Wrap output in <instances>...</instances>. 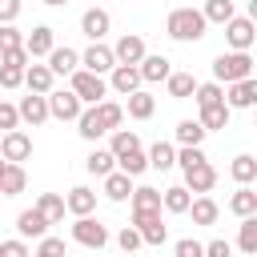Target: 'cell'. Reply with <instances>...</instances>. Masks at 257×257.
<instances>
[{
	"label": "cell",
	"mask_w": 257,
	"mask_h": 257,
	"mask_svg": "<svg viewBox=\"0 0 257 257\" xmlns=\"http://www.w3.org/2000/svg\"><path fill=\"white\" fill-rule=\"evenodd\" d=\"M96 116H100L104 133H112V128H120V120H124V108H120L116 100H100V104H96Z\"/></svg>",
	"instance_id": "ab89813d"
},
{
	"label": "cell",
	"mask_w": 257,
	"mask_h": 257,
	"mask_svg": "<svg viewBox=\"0 0 257 257\" xmlns=\"http://www.w3.org/2000/svg\"><path fill=\"white\" fill-rule=\"evenodd\" d=\"M173 253H177V257H205V245L193 241V237H181V241L173 245Z\"/></svg>",
	"instance_id": "7dc6e473"
},
{
	"label": "cell",
	"mask_w": 257,
	"mask_h": 257,
	"mask_svg": "<svg viewBox=\"0 0 257 257\" xmlns=\"http://www.w3.org/2000/svg\"><path fill=\"white\" fill-rule=\"evenodd\" d=\"M253 76V56L249 52H221L213 60V80L217 84H237Z\"/></svg>",
	"instance_id": "7a4b0ae2"
},
{
	"label": "cell",
	"mask_w": 257,
	"mask_h": 257,
	"mask_svg": "<svg viewBox=\"0 0 257 257\" xmlns=\"http://www.w3.org/2000/svg\"><path fill=\"white\" fill-rule=\"evenodd\" d=\"M193 100H197V108H209V104H225V88H221L217 80H205V84H197V88H193Z\"/></svg>",
	"instance_id": "74e56055"
},
{
	"label": "cell",
	"mask_w": 257,
	"mask_h": 257,
	"mask_svg": "<svg viewBox=\"0 0 257 257\" xmlns=\"http://www.w3.org/2000/svg\"><path fill=\"white\" fill-rule=\"evenodd\" d=\"M201 16H205V24H229L237 12H233V0H205Z\"/></svg>",
	"instance_id": "8d00e7d4"
},
{
	"label": "cell",
	"mask_w": 257,
	"mask_h": 257,
	"mask_svg": "<svg viewBox=\"0 0 257 257\" xmlns=\"http://www.w3.org/2000/svg\"><path fill=\"white\" fill-rule=\"evenodd\" d=\"M52 80H56V76L48 72V64H36V60H32V64L24 68V88L36 92V96H48V92H52Z\"/></svg>",
	"instance_id": "d6986e66"
},
{
	"label": "cell",
	"mask_w": 257,
	"mask_h": 257,
	"mask_svg": "<svg viewBox=\"0 0 257 257\" xmlns=\"http://www.w3.org/2000/svg\"><path fill=\"white\" fill-rule=\"evenodd\" d=\"M24 185H28V173L20 165H4V173H0V197H16V193H24Z\"/></svg>",
	"instance_id": "f546056e"
},
{
	"label": "cell",
	"mask_w": 257,
	"mask_h": 257,
	"mask_svg": "<svg viewBox=\"0 0 257 257\" xmlns=\"http://www.w3.org/2000/svg\"><path fill=\"white\" fill-rule=\"evenodd\" d=\"M92 209H96V193H92L88 185L68 189V197H64V213H72V217H92Z\"/></svg>",
	"instance_id": "e0dca14e"
},
{
	"label": "cell",
	"mask_w": 257,
	"mask_h": 257,
	"mask_svg": "<svg viewBox=\"0 0 257 257\" xmlns=\"http://www.w3.org/2000/svg\"><path fill=\"white\" fill-rule=\"evenodd\" d=\"M108 28H112V16H108L104 8H84V16H80V32H84L92 44H100V40L108 36Z\"/></svg>",
	"instance_id": "9c48e42d"
},
{
	"label": "cell",
	"mask_w": 257,
	"mask_h": 257,
	"mask_svg": "<svg viewBox=\"0 0 257 257\" xmlns=\"http://www.w3.org/2000/svg\"><path fill=\"white\" fill-rule=\"evenodd\" d=\"M32 209H36V213H40V217H44L48 225H56V221H64V197H60V193H40Z\"/></svg>",
	"instance_id": "4316f807"
},
{
	"label": "cell",
	"mask_w": 257,
	"mask_h": 257,
	"mask_svg": "<svg viewBox=\"0 0 257 257\" xmlns=\"http://www.w3.org/2000/svg\"><path fill=\"white\" fill-rule=\"evenodd\" d=\"M76 133H80V141H88V145H96V141L104 137V124H100V116H96V104L80 108V116H76Z\"/></svg>",
	"instance_id": "44dd1931"
},
{
	"label": "cell",
	"mask_w": 257,
	"mask_h": 257,
	"mask_svg": "<svg viewBox=\"0 0 257 257\" xmlns=\"http://www.w3.org/2000/svg\"><path fill=\"white\" fill-rule=\"evenodd\" d=\"M137 72H141V80L157 84V80H169V72H173V60H169V56H145V60L137 64Z\"/></svg>",
	"instance_id": "603a6c76"
},
{
	"label": "cell",
	"mask_w": 257,
	"mask_h": 257,
	"mask_svg": "<svg viewBox=\"0 0 257 257\" xmlns=\"http://www.w3.org/2000/svg\"><path fill=\"white\" fill-rule=\"evenodd\" d=\"M225 104H229V108H253V104H257V80L249 76V80L229 84V88H225Z\"/></svg>",
	"instance_id": "ac0fdd59"
},
{
	"label": "cell",
	"mask_w": 257,
	"mask_h": 257,
	"mask_svg": "<svg viewBox=\"0 0 257 257\" xmlns=\"http://www.w3.org/2000/svg\"><path fill=\"white\" fill-rule=\"evenodd\" d=\"M185 213L193 217V225H217V217H221V205H217V201L205 193V197H193Z\"/></svg>",
	"instance_id": "ffe728a7"
},
{
	"label": "cell",
	"mask_w": 257,
	"mask_h": 257,
	"mask_svg": "<svg viewBox=\"0 0 257 257\" xmlns=\"http://www.w3.org/2000/svg\"><path fill=\"white\" fill-rule=\"evenodd\" d=\"M84 169H88L92 177H108V173L116 169V157H112L108 149H92V153L84 157Z\"/></svg>",
	"instance_id": "e575fe53"
},
{
	"label": "cell",
	"mask_w": 257,
	"mask_h": 257,
	"mask_svg": "<svg viewBox=\"0 0 257 257\" xmlns=\"http://www.w3.org/2000/svg\"><path fill=\"white\" fill-rule=\"evenodd\" d=\"M177 145L181 149H201V141H205V128L197 124V120H177Z\"/></svg>",
	"instance_id": "836d02e7"
},
{
	"label": "cell",
	"mask_w": 257,
	"mask_h": 257,
	"mask_svg": "<svg viewBox=\"0 0 257 257\" xmlns=\"http://www.w3.org/2000/svg\"><path fill=\"white\" fill-rule=\"evenodd\" d=\"M133 229L141 233L145 245H165L169 241V225L161 221V213H133Z\"/></svg>",
	"instance_id": "52a82bcc"
},
{
	"label": "cell",
	"mask_w": 257,
	"mask_h": 257,
	"mask_svg": "<svg viewBox=\"0 0 257 257\" xmlns=\"http://www.w3.org/2000/svg\"><path fill=\"white\" fill-rule=\"evenodd\" d=\"M149 52H145V40L137 36V32H124L116 44H112V60L116 64H141Z\"/></svg>",
	"instance_id": "8fae6325"
},
{
	"label": "cell",
	"mask_w": 257,
	"mask_h": 257,
	"mask_svg": "<svg viewBox=\"0 0 257 257\" xmlns=\"http://www.w3.org/2000/svg\"><path fill=\"white\" fill-rule=\"evenodd\" d=\"M80 68H84V72H96V76L112 72V68H116L112 48H108V44H88V48L80 52Z\"/></svg>",
	"instance_id": "ba28073f"
},
{
	"label": "cell",
	"mask_w": 257,
	"mask_h": 257,
	"mask_svg": "<svg viewBox=\"0 0 257 257\" xmlns=\"http://www.w3.org/2000/svg\"><path fill=\"white\" fill-rule=\"evenodd\" d=\"M205 257H233V245H229L225 237H213V241L205 245Z\"/></svg>",
	"instance_id": "816d5d0a"
},
{
	"label": "cell",
	"mask_w": 257,
	"mask_h": 257,
	"mask_svg": "<svg viewBox=\"0 0 257 257\" xmlns=\"http://www.w3.org/2000/svg\"><path fill=\"white\" fill-rule=\"evenodd\" d=\"M0 257H32V253L20 237H12V241H0Z\"/></svg>",
	"instance_id": "f907efd6"
},
{
	"label": "cell",
	"mask_w": 257,
	"mask_h": 257,
	"mask_svg": "<svg viewBox=\"0 0 257 257\" xmlns=\"http://www.w3.org/2000/svg\"><path fill=\"white\" fill-rule=\"evenodd\" d=\"M116 245H120V249H124V253H133V249H141V245H145V241H141V233H137V229H133V225H124V229H120V233H116Z\"/></svg>",
	"instance_id": "bcb514c9"
},
{
	"label": "cell",
	"mask_w": 257,
	"mask_h": 257,
	"mask_svg": "<svg viewBox=\"0 0 257 257\" xmlns=\"http://www.w3.org/2000/svg\"><path fill=\"white\" fill-rule=\"evenodd\" d=\"M72 241L84 245V249H104L108 245V229L96 217H76L72 221Z\"/></svg>",
	"instance_id": "277c9868"
},
{
	"label": "cell",
	"mask_w": 257,
	"mask_h": 257,
	"mask_svg": "<svg viewBox=\"0 0 257 257\" xmlns=\"http://www.w3.org/2000/svg\"><path fill=\"white\" fill-rule=\"evenodd\" d=\"M120 108H128V116H133V120H149V116L157 112V100H153L145 88H137V92L128 96V104H120Z\"/></svg>",
	"instance_id": "4dcf8cb0"
},
{
	"label": "cell",
	"mask_w": 257,
	"mask_h": 257,
	"mask_svg": "<svg viewBox=\"0 0 257 257\" xmlns=\"http://www.w3.org/2000/svg\"><path fill=\"white\" fill-rule=\"evenodd\" d=\"M80 100L68 92V88H56V92H48V116H56V120H76L80 116Z\"/></svg>",
	"instance_id": "4fadbf2b"
},
{
	"label": "cell",
	"mask_w": 257,
	"mask_h": 257,
	"mask_svg": "<svg viewBox=\"0 0 257 257\" xmlns=\"http://www.w3.org/2000/svg\"><path fill=\"white\" fill-rule=\"evenodd\" d=\"M0 157H4L8 165H20V161H28V157H32V137H28V133H20V128H12V133H0Z\"/></svg>",
	"instance_id": "8992f818"
},
{
	"label": "cell",
	"mask_w": 257,
	"mask_h": 257,
	"mask_svg": "<svg viewBox=\"0 0 257 257\" xmlns=\"http://www.w3.org/2000/svg\"><path fill=\"white\" fill-rule=\"evenodd\" d=\"M225 40H229V48H233V52H249V48H253V40H257L253 16H233V20L225 24Z\"/></svg>",
	"instance_id": "5b68a950"
},
{
	"label": "cell",
	"mask_w": 257,
	"mask_h": 257,
	"mask_svg": "<svg viewBox=\"0 0 257 257\" xmlns=\"http://www.w3.org/2000/svg\"><path fill=\"white\" fill-rule=\"evenodd\" d=\"M189 201H193V193H189L185 185H169V189H161V209H165V213H185Z\"/></svg>",
	"instance_id": "f1b7e54d"
},
{
	"label": "cell",
	"mask_w": 257,
	"mask_h": 257,
	"mask_svg": "<svg viewBox=\"0 0 257 257\" xmlns=\"http://www.w3.org/2000/svg\"><path fill=\"white\" fill-rule=\"evenodd\" d=\"M100 181H104V197H108V201H116V205H120V201H128V197H133V177H124L120 169H112V173H108V177H100Z\"/></svg>",
	"instance_id": "d4e9b609"
},
{
	"label": "cell",
	"mask_w": 257,
	"mask_h": 257,
	"mask_svg": "<svg viewBox=\"0 0 257 257\" xmlns=\"http://www.w3.org/2000/svg\"><path fill=\"white\" fill-rule=\"evenodd\" d=\"M0 201H4V197H0Z\"/></svg>",
	"instance_id": "6f0895ef"
},
{
	"label": "cell",
	"mask_w": 257,
	"mask_h": 257,
	"mask_svg": "<svg viewBox=\"0 0 257 257\" xmlns=\"http://www.w3.org/2000/svg\"><path fill=\"white\" fill-rule=\"evenodd\" d=\"M0 100H4V96H0Z\"/></svg>",
	"instance_id": "9f6ffc18"
},
{
	"label": "cell",
	"mask_w": 257,
	"mask_h": 257,
	"mask_svg": "<svg viewBox=\"0 0 257 257\" xmlns=\"http://www.w3.org/2000/svg\"><path fill=\"white\" fill-rule=\"evenodd\" d=\"M16 233H20V241L24 237H48V221L36 213V209H24V213H16Z\"/></svg>",
	"instance_id": "7402d4cb"
},
{
	"label": "cell",
	"mask_w": 257,
	"mask_h": 257,
	"mask_svg": "<svg viewBox=\"0 0 257 257\" xmlns=\"http://www.w3.org/2000/svg\"><path fill=\"white\" fill-rule=\"evenodd\" d=\"M133 149H141V137H137L133 128H112L108 153H112V157H124V153H133Z\"/></svg>",
	"instance_id": "f35d334b"
},
{
	"label": "cell",
	"mask_w": 257,
	"mask_h": 257,
	"mask_svg": "<svg viewBox=\"0 0 257 257\" xmlns=\"http://www.w3.org/2000/svg\"><path fill=\"white\" fill-rule=\"evenodd\" d=\"M32 257H64V241L60 237H40V249Z\"/></svg>",
	"instance_id": "c3c4849f"
},
{
	"label": "cell",
	"mask_w": 257,
	"mask_h": 257,
	"mask_svg": "<svg viewBox=\"0 0 257 257\" xmlns=\"http://www.w3.org/2000/svg\"><path fill=\"white\" fill-rule=\"evenodd\" d=\"M133 213H161V189L153 185H133Z\"/></svg>",
	"instance_id": "484cf974"
},
{
	"label": "cell",
	"mask_w": 257,
	"mask_h": 257,
	"mask_svg": "<svg viewBox=\"0 0 257 257\" xmlns=\"http://www.w3.org/2000/svg\"><path fill=\"white\" fill-rule=\"evenodd\" d=\"M24 68H28V64H8V60H0V92L20 88V84H24Z\"/></svg>",
	"instance_id": "7bdbcfd3"
},
{
	"label": "cell",
	"mask_w": 257,
	"mask_h": 257,
	"mask_svg": "<svg viewBox=\"0 0 257 257\" xmlns=\"http://www.w3.org/2000/svg\"><path fill=\"white\" fill-rule=\"evenodd\" d=\"M165 88H169V96H173V100H189V96H193V88H197V80H193V72H169Z\"/></svg>",
	"instance_id": "d6a6232c"
},
{
	"label": "cell",
	"mask_w": 257,
	"mask_h": 257,
	"mask_svg": "<svg viewBox=\"0 0 257 257\" xmlns=\"http://www.w3.org/2000/svg\"><path fill=\"white\" fill-rule=\"evenodd\" d=\"M56 48V32L48 28V24H36L28 36H24V52H28V60H40V56H48Z\"/></svg>",
	"instance_id": "30bf717a"
},
{
	"label": "cell",
	"mask_w": 257,
	"mask_h": 257,
	"mask_svg": "<svg viewBox=\"0 0 257 257\" xmlns=\"http://www.w3.org/2000/svg\"><path fill=\"white\" fill-rule=\"evenodd\" d=\"M237 245L241 253H257V217H241V229H237Z\"/></svg>",
	"instance_id": "60d3db41"
},
{
	"label": "cell",
	"mask_w": 257,
	"mask_h": 257,
	"mask_svg": "<svg viewBox=\"0 0 257 257\" xmlns=\"http://www.w3.org/2000/svg\"><path fill=\"white\" fill-rule=\"evenodd\" d=\"M145 161H149V169H157V173H169V169L177 165V145H169V141H157V145L145 153Z\"/></svg>",
	"instance_id": "cb8c5ba5"
},
{
	"label": "cell",
	"mask_w": 257,
	"mask_h": 257,
	"mask_svg": "<svg viewBox=\"0 0 257 257\" xmlns=\"http://www.w3.org/2000/svg\"><path fill=\"white\" fill-rule=\"evenodd\" d=\"M229 104H209V108H201V116H197V124L205 128V133H217V128H229Z\"/></svg>",
	"instance_id": "83f0119b"
},
{
	"label": "cell",
	"mask_w": 257,
	"mask_h": 257,
	"mask_svg": "<svg viewBox=\"0 0 257 257\" xmlns=\"http://www.w3.org/2000/svg\"><path fill=\"white\" fill-rule=\"evenodd\" d=\"M229 177H233L237 185H253V181H257V161H253L249 153L233 157V165H229Z\"/></svg>",
	"instance_id": "d590c367"
},
{
	"label": "cell",
	"mask_w": 257,
	"mask_h": 257,
	"mask_svg": "<svg viewBox=\"0 0 257 257\" xmlns=\"http://www.w3.org/2000/svg\"><path fill=\"white\" fill-rule=\"evenodd\" d=\"M112 92H120V96H133L145 80H141V72H137V64H116L112 72H108V80H104Z\"/></svg>",
	"instance_id": "7c38bea8"
},
{
	"label": "cell",
	"mask_w": 257,
	"mask_h": 257,
	"mask_svg": "<svg viewBox=\"0 0 257 257\" xmlns=\"http://www.w3.org/2000/svg\"><path fill=\"white\" fill-rule=\"evenodd\" d=\"M4 165H8V161H4V157H0V173H4Z\"/></svg>",
	"instance_id": "11a10c76"
},
{
	"label": "cell",
	"mask_w": 257,
	"mask_h": 257,
	"mask_svg": "<svg viewBox=\"0 0 257 257\" xmlns=\"http://www.w3.org/2000/svg\"><path fill=\"white\" fill-rule=\"evenodd\" d=\"M40 4H48V8H64L68 0H40Z\"/></svg>",
	"instance_id": "db71d44e"
},
{
	"label": "cell",
	"mask_w": 257,
	"mask_h": 257,
	"mask_svg": "<svg viewBox=\"0 0 257 257\" xmlns=\"http://www.w3.org/2000/svg\"><path fill=\"white\" fill-rule=\"evenodd\" d=\"M16 124H20V116H16V104L0 100V133H12Z\"/></svg>",
	"instance_id": "681fc988"
},
{
	"label": "cell",
	"mask_w": 257,
	"mask_h": 257,
	"mask_svg": "<svg viewBox=\"0 0 257 257\" xmlns=\"http://www.w3.org/2000/svg\"><path fill=\"white\" fill-rule=\"evenodd\" d=\"M20 0H0V24H16V16H20Z\"/></svg>",
	"instance_id": "f5cc1de1"
},
{
	"label": "cell",
	"mask_w": 257,
	"mask_h": 257,
	"mask_svg": "<svg viewBox=\"0 0 257 257\" xmlns=\"http://www.w3.org/2000/svg\"><path fill=\"white\" fill-rule=\"evenodd\" d=\"M116 169H120L124 177H141V173L149 169V161H145V153H141V149H133V153L116 157Z\"/></svg>",
	"instance_id": "b9f144b4"
},
{
	"label": "cell",
	"mask_w": 257,
	"mask_h": 257,
	"mask_svg": "<svg viewBox=\"0 0 257 257\" xmlns=\"http://www.w3.org/2000/svg\"><path fill=\"white\" fill-rule=\"evenodd\" d=\"M229 213H237V217H257V193H253L249 185H241V189L229 197Z\"/></svg>",
	"instance_id": "1f68e13d"
},
{
	"label": "cell",
	"mask_w": 257,
	"mask_h": 257,
	"mask_svg": "<svg viewBox=\"0 0 257 257\" xmlns=\"http://www.w3.org/2000/svg\"><path fill=\"white\" fill-rule=\"evenodd\" d=\"M68 92L88 108V104H100L104 96H108V84H104V76H96V72H84V68H76L72 72V84H68Z\"/></svg>",
	"instance_id": "3957f363"
},
{
	"label": "cell",
	"mask_w": 257,
	"mask_h": 257,
	"mask_svg": "<svg viewBox=\"0 0 257 257\" xmlns=\"http://www.w3.org/2000/svg\"><path fill=\"white\" fill-rule=\"evenodd\" d=\"M16 48H24V32L16 24H0V56L4 52H16Z\"/></svg>",
	"instance_id": "ee69618b"
},
{
	"label": "cell",
	"mask_w": 257,
	"mask_h": 257,
	"mask_svg": "<svg viewBox=\"0 0 257 257\" xmlns=\"http://www.w3.org/2000/svg\"><path fill=\"white\" fill-rule=\"evenodd\" d=\"M76 68H80V52H76V48H68V44L60 48V44H56V48L48 52V72H52V76H72Z\"/></svg>",
	"instance_id": "9a60e30c"
},
{
	"label": "cell",
	"mask_w": 257,
	"mask_h": 257,
	"mask_svg": "<svg viewBox=\"0 0 257 257\" xmlns=\"http://www.w3.org/2000/svg\"><path fill=\"white\" fill-rule=\"evenodd\" d=\"M201 161H209L205 149H177V165H181V173L193 169V165H201Z\"/></svg>",
	"instance_id": "f6af8a7d"
},
{
	"label": "cell",
	"mask_w": 257,
	"mask_h": 257,
	"mask_svg": "<svg viewBox=\"0 0 257 257\" xmlns=\"http://www.w3.org/2000/svg\"><path fill=\"white\" fill-rule=\"evenodd\" d=\"M16 116H20V120H28L32 128H36V124H44V120H48V96H36V92L20 96V104H16Z\"/></svg>",
	"instance_id": "2e32d148"
},
{
	"label": "cell",
	"mask_w": 257,
	"mask_h": 257,
	"mask_svg": "<svg viewBox=\"0 0 257 257\" xmlns=\"http://www.w3.org/2000/svg\"><path fill=\"white\" fill-rule=\"evenodd\" d=\"M205 16H201V8H173L169 12V20H165V32H169V40H181V44H197L201 36H205Z\"/></svg>",
	"instance_id": "6da1fadb"
},
{
	"label": "cell",
	"mask_w": 257,
	"mask_h": 257,
	"mask_svg": "<svg viewBox=\"0 0 257 257\" xmlns=\"http://www.w3.org/2000/svg\"><path fill=\"white\" fill-rule=\"evenodd\" d=\"M217 185V169L209 165V161H201V165H193V169H185V189L189 193H197V197H205L209 189Z\"/></svg>",
	"instance_id": "5bb4252c"
}]
</instances>
